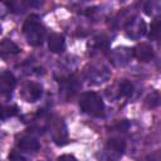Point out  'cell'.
Here are the masks:
<instances>
[{
    "label": "cell",
    "mask_w": 161,
    "mask_h": 161,
    "mask_svg": "<svg viewBox=\"0 0 161 161\" xmlns=\"http://www.w3.org/2000/svg\"><path fill=\"white\" fill-rule=\"evenodd\" d=\"M23 31H24V35H25V38L30 45L39 47L43 44L45 30H44V26L42 25L39 18H38V15L31 14L30 16H28V19L24 23Z\"/></svg>",
    "instance_id": "6da1fadb"
},
{
    "label": "cell",
    "mask_w": 161,
    "mask_h": 161,
    "mask_svg": "<svg viewBox=\"0 0 161 161\" xmlns=\"http://www.w3.org/2000/svg\"><path fill=\"white\" fill-rule=\"evenodd\" d=\"M80 108L94 117H103L104 116V103L99 94L96 92H84L79 98Z\"/></svg>",
    "instance_id": "7a4b0ae2"
},
{
    "label": "cell",
    "mask_w": 161,
    "mask_h": 161,
    "mask_svg": "<svg viewBox=\"0 0 161 161\" xmlns=\"http://www.w3.org/2000/svg\"><path fill=\"white\" fill-rule=\"evenodd\" d=\"M132 54L140 62H148L153 58V48L148 43H140L133 48Z\"/></svg>",
    "instance_id": "3957f363"
},
{
    "label": "cell",
    "mask_w": 161,
    "mask_h": 161,
    "mask_svg": "<svg viewBox=\"0 0 161 161\" xmlns=\"http://www.w3.org/2000/svg\"><path fill=\"white\" fill-rule=\"evenodd\" d=\"M16 86V79L10 72H0V93L10 94Z\"/></svg>",
    "instance_id": "277c9868"
},
{
    "label": "cell",
    "mask_w": 161,
    "mask_h": 161,
    "mask_svg": "<svg viewBox=\"0 0 161 161\" xmlns=\"http://www.w3.org/2000/svg\"><path fill=\"white\" fill-rule=\"evenodd\" d=\"M42 86L34 82L26 83L23 88V97L28 101V102H35L42 97Z\"/></svg>",
    "instance_id": "5b68a950"
},
{
    "label": "cell",
    "mask_w": 161,
    "mask_h": 161,
    "mask_svg": "<svg viewBox=\"0 0 161 161\" xmlns=\"http://www.w3.org/2000/svg\"><path fill=\"white\" fill-rule=\"evenodd\" d=\"M65 47L64 36L59 33H53L48 38V48L53 53H62Z\"/></svg>",
    "instance_id": "8992f818"
},
{
    "label": "cell",
    "mask_w": 161,
    "mask_h": 161,
    "mask_svg": "<svg viewBox=\"0 0 161 161\" xmlns=\"http://www.w3.org/2000/svg\"><path fill=\"white\" fill-rule=\"evenodd\" d=\"M20 52L19 47L10 39H4L1 43H0V57L6 59L11 55H15Z\"/></svg>",
    "instance_id": "52a82bcc"
},
{
    "label": "cell",
    "mask_w": 161,
    "mask_h": 161,
    "mask_svg": "<svg viewBox=\"0 0 161 161\" xmlns=\"http://www.w3.org/2000/svg\"><path fill=\"white\" fill-rule=\"evenodd\" d=\"M18 146L21 148V150H28V151H35V150H39L40 147V143L36 138L31 137V136H25L23 138L19 140L18 142Z\"/></svg>",
    "instance_id": "ba28073f"
},
{
    "label": "cell",
    "mask_w": 161,
    "mask_h": 161,
    "mask_svg": "<svg viewBox=\"0 0 161 161\" xmlns=\"http://www.w3.org/2000/svg\"><path fill=\"white\" fill-rule=\"evenodd\" d=\"M65 86H64V92H67L68 93V96H74L75 93H77V91L79 89V87H80V84L78 83V80L74 78V77H69L67 80H64L63 82Z\"/></svg>",
    "instance_id": "9c48e42d"
},
{
    "label": "cell",
    "mask_w": 161,
    "mask_h": 161,
    "mask_svg": "<svg viewBox=\"0 0 161 161\" xmlns=\"http://www.w3.org/2000/svg\"><path fill=\"white\" fill-rule=\"evenodd\" d=\"M16 113H18V107L16 106H4V104H0V118L1 119L13 117Z\"/></svg>",
    "instance_id": "30bf717a"
},
{
    "label": "cell",
    "mask_w": 161,
    "mask_h": 161,
    "mask_svg": "<svg viewBox=\"0 0 161 161\" xmlns=\"http://www.w3.org/2000/svg\"><path fill=\"white\" fill-rule=\"evenodd\" d=\"M108 147L111 150H113L114 152H118V153H122L126 148V143L123 140H119V138H111L108 141Z\"/></svg>",
    "instance_id": "8fae6325"
},
{
    "label": "cell",
    "mask_w": 161,
    "mask_h": 161,
    "mask_svg": "<svg viewBox=\"0 0 161 161\" xmlns=\"http://www.w3.org/2000/svg\"><path fill=\"white\" fill-rule=\"evenodd\" d=\"M160 28H161V20L157 18L153 20V23L151 24V30H150V39L151 40H157L158 39V35H160Z\"/></svg>",
    "instance_id": "7c38bea8"
},
{
    "label": "cell",
    "mask_w": 161,
    "mask_h": 161,
    "mask_svg": "<svg viewBox=\"0 0 161 161\" xmlns=\"http://www.w3.org/2000/svg\"><path fill=\"white\" fill-rule=\"evenodd\" d=\"M132 93H133V86H132V83L131 82H127V80L122 82V84L119 86V94L121 96H125V97H130V96H132Z\"/></svg>",
    "instance_id": "4fadbf2b"
},
{
    "label": "cell",
    "mask_w": 161,
    "mask_h": 161,
    "mask_svg": "<svg viewBox=\"0 0 161 161\" xmlns=\"http://www.w3.org/2000/svg\"><path fill=\"white\" fill-rule=\"evenodd\" d=\"M9 158H10V161H24V158H23L18 152H15V151H13V152L9 155Z\"/></svg>",
    "instance_id": "5bb4252c"
},
{
    "label": "cell",
    "mask_w": 161,
    "mask_h": 161,
    "mask_svg": "<svg viewBox=\"0 0 161 161\" xmlns=\"http://www.w3.org/2000/svg\"><path fill=\"white\" fill-rule=\"evenodd\" d=\"M57 161H77V158L72 155H62V156L58 157Z\"/></svg>",
    "instance_id": "9a60e30c"
},
{
    "label": "cell",
    "mask_w": 161,
    "mask_h": 161,
    "mask_svg": "<svg viewBox=\"0 0 161 161\" xmlns=\"http://www.w3.org/2000/svg\"><path fill=\"white\" fill-rule=\"evenodd\" d=\"M0 34H1V25H0Z\"/></svg>",
    "instance_id": "2e32d148"
}]
</instances>
